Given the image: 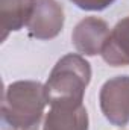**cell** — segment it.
Wrapping results in <instances>:
<instances>
[{"label":"cell","mask_w":129,"mask_h":130,"mask_svg":"<svg viewBox=\"0 0 129 130\" xmlns=\"http://www.w3.org/2000/svg\"><path fill=\"white\" fill-rule=\"evenodd\" d=\"M100 109L105 118L119 127L129 123V76H117L106 80L99 94Z\"/></svg>","instance_id":"3957f363"},{"label":"cell","mask_w":129,"mask_h":130,"mask_svg":"<svg viewBox=\"0 0 129 130\" xmlns=\"http://www.w3.org/2000/svg\"><path fill=\"white\" fill-rule=\"evenodd\" d=\"M91 80L90 64L76 53H68L53 67L46 85L47 104L73 103L81 104L84 94Z\"/></svg>","instance_id":"7a4b0ae2"},{"label":"cell","mask_w":129,"mask_h":130,"mask_svg":"<svg viewBox=\"0 0 129 130\" xmlns=\"http://www.w3.org/2000/svg\"><path fill=\"white\" fill-rule=\"evenodd\" d=\"M43 130H88V113L84 103L50 104Z\"/></svg>","instance_id":"8992f818"},{"label":"cell","mask_w":129,"mask_h":130,"mask_svg":"<svg viewBox=\"0 0 129 130\" xmlns=\"http://www.w3.org/2000/svg\"><path fill=\"white\" fill-rule=\"evenodd\" d=\"M64 26V9L56 0H33L28 30L36 39H52Z\"/></svg>","instance_id":"277c9868"},{"label":"cell","mask_w":129,"mask_h":130,"mask_svg":"<svg viewBox=\"0 0 129 130\" xmlns=\"http://www.w3.org/2000/svg\"><path fill=\"white\" fill-rule=\"evenodd\" d=\"M100 55L111 67L129 65V17H125L112 27Z\"/></svg>","instance_id":"52a82bcc"},{"label":"cell","mask_w":129,"mask_h":130,"mask_svg":"<svg viewBox=\"0 0 129 130\" xmlns=\"http://www.w3.org/2000/svg\"><path fill=\"white\" fill-rule=\"evenodd\" d=\"M33 8V0H0L2 17V41L9 32L20 30L28 26Z\"/></svg>","instance_id":"ba28073f"},{"label":"cell","mask_w":129,"mask_h":130,"mask_svg":"<svg viewBox=\"0 0 129 130\" xmlns=\"http://www.w3.org/2000/svg\"><path fill=\"white\" fill-rule=\"evenodd\" d=\"M78 8L84 11H103L108 6H111L115 0H70Z\"/></svg>","instance_id":"9c48e42d"},{"label":"cell","mask_w":129,"mask_h":130,"mask_svg":"<svg viewBox=\"0 0 129 130\" xmlns=\"http://www.w3.org/2000/svg\"><path fill=\"white\" fill-rule=\"evenodd\" d=\"M108 36L109 27L103 20L97 17H87L76 24L71 33V42L79 53L94 56L102 53Z\"/></svg>","instance_id":"5b68a950"},{"label":"cell","mask_w":129,"mask_h":130,"mask_svg":"<svg viewBox=\"0 0 129 130\" xmlns=\"http://www.w3.org/2000/svg\"><path fill=\"white\" fill-rule=\"evenodd\" d=\"M46 104L44 85L33 80L14 82L6 86L3 94V121L15 130H32L40 124Z\"/></svg>","instance_id":"6da1fadb"}]
</instances>
